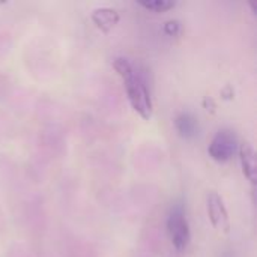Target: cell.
Listing matches in <instances>:
<instances>
[{"instance_id":"obj_8","label":"cell","mask_w":257,"mask_h":257,"mask_svg":"<svg viewBox=\"0 0 257 257\" xmlns=\"http://www.w3.org/2000/svg\"><path fill=\"white\" fill-rule=\"evenodd\" d=\"M139 5L145 8L146 11L155 12V14H163L176 6V2L173 0H140Z\"/></svg>"},{"instance_id":"obj_9","label":"cell","mask_w":257,"mask_h":257,"mask_svg":"<svg viewBox=\"0 0 257 257\" xmlns=\"http://www.w3.org/2000/svg\"><path fill=\"white\" fill-rule=\"evenodd\" d=\"M178 29H179V26H178L176 21H169V23L166 24V27H164V30H166L169 35H175Z\"/></svg>"},{"instance_id":"obj_10","label":"cell","mask_w":257,"mask_h":257,"mask_svg":"<svg viewBox=\"0 0 257 257\" xmlns=\"http://www.w3.org/2000/svg\"><path fill=\"white\" fill-rule=\"evenodd\" d=\"M223 257H232V256H230L229 253H226V254H224V256H223Z\"/></svg>"},{"instance_id":"obj_1","label":"cell","mask_w":257,"mask_h":257,"mask_svg":"<svg viewBox=\"0 0 257 257\" xmlns=\"http://www.w3.org/2000/svg\"><path fill=\"white\" fill-rule=\"evenodd\" d=\"M113 68L119 74V77L123 81L128 101L133 107V110L145 120H149L152 117V98L149 93V89L145 83V80L140 77V74L134 69L133 63L125 57H116L113 60Z\"/></svg>"},{"instance_id":"obj_6","label":"cell","mask_w":257,"mask_h":257,"mask_svg":"<svg viewBox=\"0 0 257 257\" xmlns=\"http://www.w3.org/2000/svg\"><path fill=\"white\" fill-rule=\"evenodd\" d=\"M92 21L93 24L102 32V33H108L111 29H114L120 20L119 12L111 9V8H98L92 12Z\"/></svg>"},{"instance_id":"obj_3","label":"cell","mask_w":257,"mask_h":257,"mask_svg":"<svg viewBox=\"0 0 257 257\" xmlns=\"http://www.w3.org/2000/svg\"><path fill=\"white\" fill-rule=\"evenodd\" d=\"M238 137L232 130H220L209 143L208 154L217 163H227L238 152Z\"/></svg>"},{"instance_id":"obj_7","label":"cell","mask_w":257,"mask_h":257,"mask_svg":"<svg viewBox=\"0 0 257 257\" xmlns=\"http://www.w3.org/2000/svg\"><path fill=\"white\" fill-rule=\"evenodd\" d=\"M176 130L181 137L184 139H193L199 131V122L191 113H181L175 120Z\"/></svg>"},{"instance_id":"obj_2","label":"cell","mask_w":257,"mask_h":257,"mask_svg":"<svg viewBox=\"0 0 257 257\" xmlns=\"http://www.w3.org/2000/svg\"><path fill=\"white\" fill-rule=\"evenodd\" d=\"M166 226H167V235L175 250L179 253L185 251L191 241V232H190V223L187 218L185 208L181 202L175 203L170 208Z\"/></svg>"},{"instance_id":"obj_4","label":"cell","mask_w":257,"mask_h":257,"mask_svg":"<svg viewBox=\"0 0 257 257\" xmlns=\"http://www.w3.org/2000/svg\"><path fill=\"white\" fill-rule=\"evenodd\" d=\"M206 211H208V217L211 220V224L217 230L229 233V230H230L229 212H227L226 205H224V202H223V199L220 197L218 193L211 191L206 196Z\"/></svg>"},{"instance_id":"obj_5","label":"cell","mask_w":257,"mask_h":257,"mask_svg":"<svg viewBox=\"0 0 257 257\" xmlns=\"http://www.w3.org/2000/svg\"><path fill=\"white\" fill-rule=\"evenodd\" d=\"M238 154H239V163L244 176L251 182L256 184L257 179V161L256 152L250 143H242L238 146Z\"/></svg>"}]
</instances>
